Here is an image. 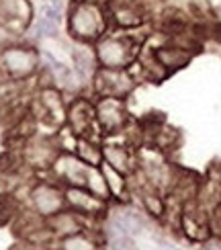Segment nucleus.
Here are the masks:
<instances>
[{
    "instance_id": "nucleus-1",
    "label": "nucleus",
    "mask_w": 221,
    "mask_h": 250,
    "mask_svg": "<svg viewBox=\"0 0 221 250\" xmlns=\"http://www.w3.org/2000/svg\"><path fill=\"white\" fill-rule=\"evenodd\" d=\"M104 27H107V17L97 0H78L74 4L68 19V29L76 39L94 41L104 33Z\"/></svg>"
},
{
    "instance_id": "nucleus-2",
    "label": "nucleus",
    "mask_w": 221,
    "mask_h": 250,
    "mask_svg": "<svg viewBox=\"0 0 221 250\" xmlns=\"http://www.w3.org/2000/svg\"><path fill=\"white\" fill-rule=\"evenodd\" d=\"M94 54L100 68L127 70V66H131V62L138 56V43L129 35H111L99 41Z\"/></svg>"
},
{
    "instance_id": "nucleus-3",
    "label": "nucleus",
    "mask_w": 221,
    "mask_h": 250,
    "mask_svg": "<svg viewBox=\"0 0 221 250\" xmlns=\"http://www.w3.org/2000/svg\"><path fill=\"white\" fill-rule=\"evenodd\" d=\"M97 109V125L102 133H117L127 125V109L123 99L100 97L94 103Z\"/></svg>"
},
{
    "instance_id": "nucleus-4",
    "label": "nucleus",
    "mask_w": 221,
    "mask_h": 250,
    "mask_svg": "<svg viewBox=\"0 0 221 250\" xmlns=\"http://www.w3.org/2000/svg\"><path fill=\"white\" fill-rule=\"evenodd\" d=\"M94 80H97V90L100 97H117V99H123L135 84L127 70H111V68H100L94 74Z\"/></svg>"
},
{
    "instance_id": "nucleus-5",
    "label": "nucleus",
    "mask_w": 221,
    "mask_h": 250,
    "mask_svg": "<svg viewBox=\"0 0 221 250\" xmlns=\"http://www.w3.org/2000/svg\"><path fill=\"white\" fill-rule=\"evenodd\" d=\"M68 123L70 129L78 135V138H90V129L97 125V109L94 103L86 99H78L72 103V107L68 111Z\"/></svg>"
},
{
    "instance_id": "nucleus-6",
    "label": "nucleus",
    "mask_w": 221,
    "mask_h": 250,
    "mask_svg": "<svg viewBox=\"0 0 221 250\" xmlns=\"http://www.w3.org/2000/svg\"><path fill=\"white\" fill-rule=\"evenodd\" d=\"M33 203H35V209L41 215L51 217V215H56L58 211L64 209L66 191H61L60 187L51 185V183H41L33 191Z\"/></svg>"
},
{
    "instance_id": "nucleus-7",
    "label": "nucleus",
    "mask_w": 221,
    "mask_h": 250,
    "mask_svg": "<svg viewBox=\"0 0 221 250\" xmlns=\"http://www.w3.org/2000/svg\"><path fill=\"white\" fill-rule=\"evenodd\" d=\"M54 164H56V168H58V176L64 183H68L70 187H86V179H88L90 166L86 162H82L78 156L60 154Z\"/></svg>"
},
{
    "instance_id": "nucleus-8",
    "label": "nucleus",
    "mask_w": 221,
    "mask_h": 250,
    "mask_svg": "<svg viewBox=\"0 0 221 250\" xmlns=\"http://www.w3.org/2000/svg\"><path fill=\"white\" fill-rule=\"evenodd\" d=\"M66 203H70L72 209L80 215H99L107 207V201L90 193L86 187H70V189H66Z\"/></svg>"
},
{
    "instance_id": "nucleus-9",
    "label": "nucleus",
    "mask_w": 221,
    "mask_h": 250,
    "mask_svg": "<svg viewBox=\"0 0 221 250\" xmlns=\"http://www.w3.org/2000/svg\"><path fill=\"white\" fill-rule=\"evenodd\" d=\"M154 58L156 62L160 64L166 72H172V70H181L184 68L188 62L193 58V51L186 49L182 45H164V47H158L154 49Z\"/></svg>"
},
{
    "instance_id": "nucleus-10",
    "label": "nucleus",
    "mask_w": 221,
    "mask_h": 250,
    "mask_svg": "<svg viewBox=\"0 0 221 250\" xmlns=\"http://www.w3.org/2000/svg\"><path fill=\"white\" fill-rule=\"evenodd\" d=\"M6 68L15 76H29L37 68V54L33 49L15 47L6 54Z\"/></svg>"
},
{
    "instance_id": "nucleus-11",
    "label": "nucleus",
    "mask_w": 221,
    "mask_h": 250,
    "mask_svg": "<svg viewBox=\"0 0 221 250\" xmlns=\"http://www.w3.org/2000/svg\"><path fill=\"white\" fill-rule=\"evenodd\" d=\"M102 160L104 164L113 166L115 170H119L123 174H127L135 168L133 154L125 146H107V148H102Z\"/></svg>"
},
{
    "instance_id": "nucleus-12",
    "label": "nucleus",
    "mask_w": 221,
    "mask_h": 250,
    "mask_svg": "<svg viewBox=\"0 0 221 250\" xmlns=\"http://www.w3.org/2000/svg\"><path fill=\"white\" fill-rule=\"evenodd\" d=\"M113 21L123 29H133L143 23V13L133 2H119L113 6Z\"/></svg>"
},
{
    "instance_id": "nucleus-13",
    "label": "nucleus",
    "mask_w": 221,
    "mask_h": 250,
    "mask_svg": "<svg viewBox=\"0 0 221 250\" xmlns=\"http://www.w3.org/2000/svg\"><path fill=\"white\" fill-rule=\"evenodd\" d=\"M43 107H45V115L54 123H64L66 121L64 103H61V95L58 90L49 88V90L43 92Z\"/></svg>"
},
{
    "instance_id": "nucleus-14",
    "label": "nucleus",
    "mask_w": 221,
    "mask_h": 250,
    "mask_svg": "<svg viewBox=\"0 0 221 250\" xmlns=\"http://www.w3.org/2000/svg\"><path fill=\"white\" fill-rule=\"evenodd\" d=\"M74 64H76V72L82 78H90L97 74V54H92L88 47H76L74 51Z\"/></svg>"
},
{
    "instance_id": "nucleus-15",
    "label": "nucleus",
    "mask_w": 221,
    "mask_h": 250,
    "mask_svg": "<svg viewBox=\"0 0 221 250\" xmlns=\"http://www.w3.org/2000/svg\"><path fill=\"white\" fill-rule=\"evenodd\" d=\"M76 156L82 162H86L88 166H97L102 160V150H99V146H94V142L90 138H78Z\"/></svg>"
},
{
    "instance_id": "nucleus-16",
    "label": "nucleus",
    "mask_w": 221,
    "mask_h": 250,
    "mask_svg": "<svg viewBox=\"0 0 221 250\" xmlns=\"http://www.w3.org/2000/svg\"><path fill=\"white\" fill-rule=\"evenodd\" d=\"M102 174H104V179H107V187H109L111 195L115 197V199H123V193H125V189H127L125 174L119 172V170H115L113 166H109V164L102 166Z\"/></svg>"
},
{
    "instance_id": "nucleus-17",
    "label": "nucleus",
    "mask_w": 221,
    "mask_h": 250,
    "mask_svg": "<svg viewBox=\"0 0 221 250\" xmlns=\"http://www.w3.org/2000/svg\"><path fill=\"white\" fill-rule=\"evenodd\" d=\"M61 250H99V244L86 232H78L61 238Z\"/></svg>"
},
{
    "instance_id": "nucleus-18",
    "label": "nucleus",
    "mask_w": 221,
    "mask_h": 250,
    "mask_svg": "<svg viewBox=\"0 0 221 250\" xmlns=\"http://www.w3.org/2000/svg\"><path fill=\"white\" fill-rule=\"evenodd\" d=\"M107 250H138L131 240V236H123V234H113Z\"/></svg>"
}]
</instances>
